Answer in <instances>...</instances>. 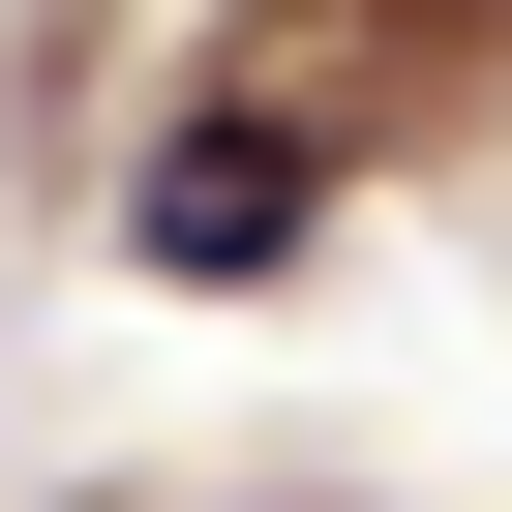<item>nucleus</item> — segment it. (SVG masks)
Segmentation results:
<instances>
[{
    "mask_svg": "<svg viewBox=\"0 0 512 512\" xmlns=\"http://www.w3.org/2000/svg\"><path fill=\"white\" fill-rule=\"evenodd\" d=\"M302 211H332V121H272V91H181L151 121V181H121V241L211 302V272H302Z\"/></svg>",
    "mask_w": 512,
    "mask_h": 512,
    "instance_id": "1",
    "label": "nucleus"
}]
</instances>
